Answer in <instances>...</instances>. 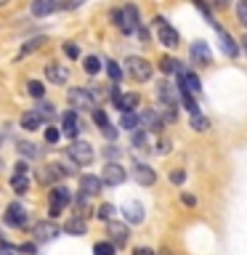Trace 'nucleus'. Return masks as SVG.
<instances>
[{
    "label": "nucleus",
    "mask_w": 247,
    "mask_h": 255,
    "mask_svg": "<svg viewBox=\"0 0 247 255\" xmlns=\"http://www.w3.org/2000/svg\"><path fill=\"white\" fill-rule=\"evenodd\" d=\"M112 21H115V27H117L120 32L133 35V32L141 27V21H138V8H135V5H125V8H120V11H112Z\"/></svg>",
    "instance_id": "f257e3e1"
},
{
    "label": "nucleus",
    "mask_w": 247,
    "mask_h": 255,
    "mask_svg": "<svg viewBox=\"0 0 247 255\" xmlns=\"http://www.w3.org/2000/svg\"><path fill=\"white\" fill-rule=\"evenodd\" d=\"M67 151H69L72 162H77L80 167H85V165L93 162V146L88 141H72V146Z\"/></svg>",
    "instance_id": "f03ea898"
},
{
    "label": "nucleus",
    "mask_w": 247,
    "mask_h": 255,
    "mask_svg": "<svg viewBox=\"0 0 247 255\" xmlns=\"http://www.w3.org/2000/svg\"><path fill=\"white\" fill-rule=\"evenodd\" d=\"M127 72H130L133 80H138V83H146V80L151 77V64L146 59H141V56H130V59L125 61Z\"/></svg>",
    "instance_id": "7ed1b4c3"
},
{
    "label": "nucleus",
    "mask_w": 247,
    "mask_h": 255,
    "mask_svg": "<svg viewBox=\"0 0 247 255\" xmlns=\"http://www.w3.org/2000/svg\"><path fill=\"white\" fill-rule=\"evenodd\" d=\"M154 27H157V40H159L165 48H175V45H178V32H175L170 24H167V19L157 16V19H154Z\"/></svg>",
    "instance_id": "20e7f679"
},
{
    "label": "nucleus",
    "mask_w": 247,
    "mask_h": 255,
    "mask_svg": "<svg viewBox=\"0 0 247 255\" xmlns=\"http://www.w3.org/2000/svg\"><path fill=\"white\" fill-rule=\"evenodd\" d=\"M107 234H109V242L115 245V247H125L127 245V237H130V231H127L125 223H120V221H107Z\"/></svg>",
    "instance_id": "39448f33"
},
{
    "label": "nucleus",
    "mask_w": 247,
    "mask_h": 255,
    "mask_svg": "<svg viewBox=\"0 0 247 255\" xmlns=\"http://www.w3.org/2000/svg\"><path fill=\"white\" fill-rule=\"evenodd\" d=\"M127 173L123 170V165L117 162H107L104 165V173H101V183H107V186H120V183H125Z\"/></svg>",
    "instance_id": "423d86ee"
},
{
    "label": "nucleus",
    "mask_w": 247,
    "mask_h": 255,
    "mask_svg": "<svg viewBox=\"0 0 247 255\" xmlns=\"http://www.w3.org/2000/svg\"><path fill=\"white\" fill-rule=\"evenodd\" d=\"M69 104L77 109H96V99L91 91H85V88H72L69 91Z\"/></svg>",
    "instance_id": "0eeeda50"
},
{
    "label": "nucleus",
    "mask_w": 247,
    "mask_h": 255,
    "mask_svg": "<svg viewBox=\"0 0 247 255\" xmlns=\"http://www.w3.org/2000/svg\"><path fill=\"white\" fill-rule=\"evenodd\" d=\"M72 202V194H69V189H64V186H56L51 191V215L56 218V215H61L64 213V207H67Z\"/></svg>",
    "instance_id": "6e6552de"
},
{
    "label": "nucleus",
    "mask_w": 247,
    "mask_h": 255,
    "mask_svg": "<svg viewBox=\"0 0 247 255\" xmlns=\"http://www.w3.org/2000/svg\"><path fill=\"white\" fill-rule=\"evenodd\" d=\"M59 226H56L53 221H40V223H35V229H32V234H35V239L37 242H51V239H56L59 237Z\"/></svg>",
    "instance_id": "1a4fd4ad"
},
{
    "label": "nucleus",
    "mask_w": 247,
    "mask_h": 255,
    "mask_svg": "<svg viewBox=\"0 0 247 255\" xmlns=\"http://www.w3.org/2000/svg\"><path fill=\"white\" fill-rule=\"evenodd\" d=\"M157 96H159V101H162L165 109H175V107H178V101H181L178 99V91H175L170 83H165V80L157 85Z\"/></svg>",
    "instance_id": "9d476101"
},
{
    "label": "nucleus",
    "mask_w": 247,
    "mask_h": 255,
    "mask_svg": "<svg viewBox=\"0 0 247 255\" xmlns=\"http://www.w3.org/2000/svg\"><path fill=\"white\" fill-rule=\"evenodd\" d=\"M27 210L19 205V202H13V205H8V213H5V223H11V226L16 229H24L27 226Z\"/></svg>",
    "instance_id": "9b49d317"
},
{
    "label": "nucleus",
    "mask_w": 247,
    "mask_h": 255,
    "mask_svg": "<svg viewBox=\"0 0 247 255\" xmlns=\"http://www.w3.org/2000/svg\"><path fill=\"white\" fill-rule=\"evenodd\" d=\"M138 120H141V128H146V130H162L165 128V123H162V117L157 115L154 109H143L141 115H138Z\"/></svg>",
    "instance_id": "f8f14e48"
},
{
    "label": "nucleus",
    "mask_w": 247,
    "mask_h": 255,
    "mask_svg": "<svg viewBox=\"0 0 247 255\" xmlns=\"http://www.w3.org/2000/svg\"><path fill=\"white\" fill-rule=\"evenodd\" d=\"M67 173L69 170H64L61 165H48L45 170H40L37 173V178H40V183H53V181H61V178H67Z\"/></svg>",
    "instance_id": "ddd939ff"
},
{
    "label": "nucleus",
    "mask_w": 247,
    "mask_h": 255,
    "mask_svg": "<svg viewBox=\"0 0 247 255\" xmlns=\"http://www.w3.org/2000/svg\"><path fill=\"white\" fill-rule=\"evenodd\" d=\"M45 77L51 80V83H56V85H64L69 80V69L64 67V64H48V67H45Z\"/></svg>",
    "instance_id": "4468645a"
},
{
    "label": "nucleus",
    "mask_w": 247,
    "mask_h": 255,
    "mask_svg": "<svg viewBox=\"0 0 247 255\" xmlns=\"http://www.w3.org/2000/svg\"><path fill=\"white\" fill-rule=\"evenodd\" d=\"M191 59H194L199 67H207V64H213V53L205 43H194L191 45Z\"/></svg>",
    "instance_id": "2eb2a0df"
},
{
    "label": "nucleus",
    "mask_w": 247,
    "mask_h": 255,
    "mask_svg": "<svg viewBox=\"0 0 247 255\" xmlns=\"http://www.w3.org/2000/svg\"><path fill=\"white\" fill-rule=\"evenodd\" d=\"M218 37H221V51L229 56V59H237L239 56V45L234 43V37L229 35V32H223V29H218Z\"/></svg>",
    "instance_id": "dca6fc26"
},
{
    "label": "nucleus",
    "mask_w": 247,
    "mask_h": 255,
    "mask_svg": "<svg viewBox=\"0 0 247 255\" xmlns=\"http://www.w3.org/2000/svg\"><path fill=\"white\" fill-rule=\"evenodd\" d=\"M101 186H104V183H101V178H96V175H83V178H80V191L88 194V197L99 194Z\"/></svg>",
    "instance_id": "f3484780"
},
{
    "label": "nucleus",
    "mask_w": 247,
    "mask_h": 255,
    "mask_svg": "<svg viewBox=\"0 0 247 255\" xmlns=\"http://www.w3.org/2000/svg\"><path fill=\"white\" fill-rule=\"evenodd\" d=\"M61 130L69 135V138H77L80 133V123H77V115L75 112H67V115L61 117Z\"/></svg>",
    "instance_id": "a211bd4d"
},
{
    "label": "nucleus",
    "mask_w": 247,
    "mask_h": 255,
    "mask_svg": "<svg viewBox=\"0 0 247 255\" xmlns=\"http://www.w3.org/2000/svg\"><path fill=\"white\" fill-rule=\"evenodd\" d=\"M135 181H138L141 186H154V181H157V173L151 170L149 165H135Z\"/></svg>",
    "instance_id": "6ab92c4d"
},
{
    "label": "nucleus",
    "mask_w": 247,
    "mask_h": 255,
    "mask_svg": "<svg viewBox=\"0 0 247 255\" xmlns=\"http://www.w3.org/2000/svg\"><path fill=\"white\" fill-rule=\"evenodd\" d=\"M123 213H125V221L127 223H141L143 221V205L141 202H127L123 207Z\"/></svg>",
    "instance_id": "aec40b11"
},
{
    "label": "nucleus",
    "mask_w": 247,
    "mask_h": 255,
    "mask_svg": "<svg viewBox=\"0 0 247 255\" xmlns=\"http://www.w3.org/2000/svg\"><path fill=\"white\" fill-rule=\"evenodd\" d=\"M64 231H67V234H72V237H83L85 231H88V223H85L83 215H75V218H69V221H67Z\"/></svg>",
    "instance_id": "412c9836"
},
{
    "label": "nucleus",
    "mask_w": 247,
    "mask_h": 255,
    "mask_svg": "<svg viewBox=\"0 0 247 255\" xmlns=\"http://www.w3.org/2000/svg\"><path fill=\"white\" fill-rule=\"evenodd\" d=\"M56 11V0H32V16L43 19V16Z\"/></svg>",
    "instance_id": "4be33fe9"
},
{
    "label": "nucleus",
    "mask_w": 247,
    "mask_h": 255,
    "mask_svg": "<svg viewBox=\"0 0 247 255\" xmlns=\"http://www.w3.org/2000/svg\"><path fill=\"white\" fill-rule=\"evenodd\" d=\"M21 128L24 130H40V128H43V115H40V112H24Z\"/></svg>",
    "instance_id": "5701e85b"
},
{
    "label": "nucleus",
    "mask_w": 247,
    "mask_h": 255,
    "mask_svg": "<svg viewBox=\"0 0 247 255\" xmlns=\"http://www.w3.org/2000/svg\"><path fill=\"white\" fill-rule=\"evenodd\" d=\"M178 99H181V104H183V109H186L189 115H194V112H199V107H197V101H194V93H191L189 88H183V85H178Z\"/></svg>",
    "instance_id": "b1692460"
},
{
    "label": "nucleus",
    "mask_w": 247,
    "mask_h": 255,
    "mask_svg": "<svg viewBox=\"0 0 247 255\" xmlns=\"http://www.w3.org/2000/svg\"><path fill=\"white\" fill-rule=\"evenodd\" d=\"M138 104H141V96H138V93H123V96H120L117 109H120V112H133Z\"/></svg>",
    "instance_id": "393cba45"
},
{
    "label": "nucleus",
    "mask_w": 247,
    "mask_h": 255,
    "mask_svg": "<svg viewBox=\"0 0 247 255\" xmlns=\"http://www.w3.org/2000/svg\"><path fill=\"white\" fill-rule=\"evenodd\" d=\"M11 189L16 194H24V191H29V175L27 173H16L11 178Z\"/></svg>",
    "instance_id": "a878e982"
},
{
    "label": "nucleus",
    "mask_w": 247,
    "mask_h": 255,
    "mask_svg": "<svg viewBox=\"0 0 247 255\" xmlns=\"http://www.w3.org/2000/svg\"><path fill=\"white\" fill-rule=\"evenodd\" d=\"M120 128H125V130H135V128H141L138 115H133V112H123V117H120Z\"/></svg>",
    "instance_id": "bb28decb"
},
{
    "label": "nucleus",
    "mask_w": 247,
    "mask_h": 255,
    "mask_svg": "<svg viewBox=\"0 0 247 255\" xmlns=\"http://www.w3.org/2000/svg\"><path fill=\"white\" fill-rule=\"evenodd\" d=\"M191 128H194L197 133H205L207 128H210V120L205 115H199V112H194V115H191Z\"/></svg>",
    "instance_id": "cd10ccee"
},
{
    "label": "nucleus",
    "mask_w": 247,
    "mask_h": 255,
    "mask_svg": "<svg viewBox=\"0 0 247 255\" xmlns=\"http://www.w3.org/2000/svg\"><path fill=\"white\" fill-rule=\"evenodd\" d=\"M191 3H194V5L199 8V11H202V16H205V21L210 24V27H215V29H221V27H218V21L213 19V13H210V8H207V3H205V0H191Z\"/></svg>",
    "instance_id": "c85d7f7f"
},
{
    "label": "nucleus",
    "mask_w": 247,
    "mask_h": 255,
    "mask_svg": "<svg viewBox=\"0 0 247 255\" xmlns=\"http://www.w3.org/2000/svg\"><path fill=\"white\" fill-rule=\"evenodd\" d=\"M133 146L149 151V149H146V146H149V135H146V130H138V128H135V130H133Z\"/></svg>",
    "instance_id": "c756f323"
},
{
    "label": "nucleus",
    "mask_w": 247,
    "mask_h": 255,
    "mask_svg": "<svg viewBox=\"0 0 247 255\" xmlns=\"http://www.w3.org/2000/svg\"><path fill=\"white\" fill-rule=\"evenodd\" d=\"M107 75H109L112 83H120V80H123V69H120L117 61H107Z\"/></svg>",
    "instance_id": "7c9ffc66"
},
{
    "label": "nucleus",
    "mask_w": 247,
    "mask_h": 255,
    "mask_svg": "<svg viewBox=\"0 0 247 255\" xmlns=\"http://www.w3.org/2000/svg\"><path fill=\"white\" fill-rule=\"evenodd\" d=\"M117 247L112 245V242H96L93 245V255H115Z\"/></svg>",
    "instance_id": "2f4dec72"
},
{
    "label": "nucleus",
    "mask_w": 247,
    "mask_h": 255,
    "mask_svg": "<svg viewBox=\"0 0 247 255\" xmlns=\"http://www.w3.org/2000/svg\"><path fill=\"white\" fill-rule=\"evenodd\" d=\"M178 67H181V64L175 61V59H170V56H165V59H159V69H162L165 75H170V72H178Z\"/></svg>",
    "instance_id": "473e14b6"
},
{
    "label": "nucleus",
    "mask_w": 247,
    "mask_h": 255,
    "mask_svg": "<svg viewBox=\"0 0 247 255\" xmlns=\"http://www.w3.org/2000/svg\"><path fill=\"white\" fill-rule=\"evenodd\" d=\"M83 69L88 72V75H96V72L101 69V61L96 59V56H88V59H85V64H83Z\"/></svg>",
    "instance_id": "72a5a7b5"
},
{
    "label": "nucleus",
    "mask_w": 247,
    "mask_h": 255,
    "mask_svg": "<svg viewBox=\"0 0 247 255\" xmlns=\"http://www.w3.org/2000/svg\"><path fill=\"white\" fill-rule=\"evenodd\" d=\"M27 88H29V93L35 96V99H43V96H45V85H43V83H37V80H29Z\"/></svg>",
    "instance_id": "f704fd0d"
},
{
    "label": "nucleus",
    "mask_w": 247,
    "mask_h": 255,
    "mask_svg": "<svg viewBox=\"0 0 247 255\" xmlns=\"http://www.w3.org/2000/svg\"><path fill=\"white\" fill-rule=\"evenodd\" d=\"M19 151H21L24 157H40L37 146H35V143H29V141H21V143H19Z\"/></svg>",
    "instance_id": "c9c22d12"
},
{
    "label": "nucleus",
    "mask_w": 247,
    "mask_h": 255,
    "mask_svg": "<svg viewBox=\"0 0 247 255\" xmlns=\"http://www.w3.org/2000/svg\"><path fill=\"white\" fill-rule=\"evenodd\" d=\"M115 213H117V210H115V205H109V202H107V205H101V207H99V213H96V215H99L101 221H109Z\"/></svg>",
    "instance_id": "e433bc0d"
},
{
    "label": "nucleus",
    "mask_w": 247,
    "mask_h": 255,
    "mask_svg": "<svg viewBox=\"0 0 247 255\" xmlns=\"http://www.w3.org/2000/svg\"><path fill=\"white\" fill-rule=\"evenodd\" d=\"M237 19L245 24V29H247V0H239L237 3Z\"/></svg>",
    "instance_id": "4c0bfd02"
},
{
    "label": "nucleus",
    "mask_w": 247,
    "mask_h": 255,
    "mask_svg": "<svg viewBox=\"0 0 247 255\" xmlns=\"http://www.w3.org/2000/svg\"><path fill=\"white\" fill-rule=\"evenodd\" d=\"M101 133H104V138H107V141H115V138H117V128L112 125V123L101 125Z\"/></svg>",
    "instance_id": "58836bf2"
},
{
    "label": "nucleus",
    "mask_w": 247,
    "mask_h": 255,
    "mask_svg": "<svg viewBox=\"0 0 247 255\" xmlns=\"http://www.w3.org/2000/svg\"><path fill=\"white\" fill-rule=\"evenodd\" d=\"M93 123L99 125V128H101V125H107V123H109L107 112H104V109H93Z\"/></svg>",
    "instance_id": "ea45409f"
},
{
    "label": "nucleus",
    "mask_w": 247,
    "mask_h": 255,
    "mask_svg": "<svg viewBox=\"0 0 247 255\" xmlns=\"http://www.w3.org/2000/svg\"><path fill=\"white\" fill-rule=\"evenodd\" d=\"M59 138H61V130H59V128H45V141H48V143H56Z\"/></svg>",
    "instance_id": "a19ab883"
},
{
    "label": "nucleus",
    "mask_w": 247,
    "mask_h": 255,
    "mask_svg": "<svg viewBox=\"0 0 247 255\" xmlns=\"http://www.w3.org/2000/svg\"><path fill=\"white\" fill-rule=\"evenodd\" d=\"M120 154H123V151H120V149L115 146V143H112V146H107V149H104V157H107V159H112V162H115V159H117Z\"/></svg>",
    "instance_id": "79ce46f5"
},
{
    "label": "nucleus",
    "mask_w": 247,
    "mask_h": 255,
    "mask_svg": "<svg viewBox=\"0 0 247 255\" xmlns=\"http://www.w3.org/2000/svg\"><path fill=\"white\" fill-rule=\"evenodd\" d=\"M64 53H67L69 59H77V56H80V48H77L75 43H64Z\"/></svg>",
    "instance_id": "37998d69"
},
{
    "label": "nucleus",
    "mask_w": 247,
    "mask_h": 255,
    "mask_svg": "<svg viewBox=\"0 0 247 255\" xmlns=\"http://www.w3.org/2000/svg\"><path fill=\"white\" fill-rule=\"evenodd\" d=\"M183 181H186V173H183V170H173V173H170V183H175V186H181Z\"/></svg>",
    "instance_id": "c03bdc74"
},
{
    "label": "nucleus",
    "mask_w": 247,
    "mask_h": 255,
    "mask_svg": "<svg viewBox=\"0 0 247 255\" xmlns=\"http://www.w3.org/2000/svg\"><path fill=\"white\" fill-rule=\"evenodd\" d=\"M45 43V40L43 37H37V40H32V43L29 45H24V51H21V56H27V53H32V51H35V48H40V45H43Z\"/></svg>",
    "instance_id": "a18cd8bd"
},
{
    "label": "nucleus",
    "mask_w": 247,
    "mask_h": 255,
    "mask_svg": "<svg viewBox=\"0 0 247 255\" xmlns=\"http://www.w3.org/2000/svg\"><path fill=\"white\" fill-rule=\"evenodd\" d=\"M167 151H170V141L162 138V141L157 143V154H167Z\"/></svg>",
    "instance_id": "49530a36"
},
{
    "label": "nucleus",
    "mask_w": 247,
    "mask_h": 255,
    "mask_svg": "<svg viewBox=\"0 0 247 255\" xmlns=\"http://www.w3.org/2000/svg\"><path fill=\"white\" fill-rule=\"evenodd\" d=\"M210 5H213V8H218V11H223V8H229V5H231V0H210Z\"/></svg>",
    "instance_id": "de8ad7c7"
},
{
    "label": "nucleus",
    "mask_w": 247,
    "mask_h": 255,
    "mask_svg": "<svg viewBox=\"0 0 247 255\" xmlns=\"http://www.w3.org/2000/svg\"><path fill=\"white\" fill-rule=\"evenodd\" d=\"M40 115H43V117H53V104H43V109H40Z\"/></svg>",
    "instance_id": "09e8293b"
},
{
    "label": "nucleus",
    "mask_w": 247,
    "mask_h": 255,
    "mask_svg": "<svg viewBox=\"0 0 247 255\" xmlns=\"http://www.w3.org/2000/svg\"><path fill=\"white\" fill-rule=\"evenodd\" d=\"M181 202H183V205H189V207H194V205H197V199L191 197V194H181Z\"/></svg>",
    "instance_id": "8fccbe9b"
},
{
    "label": "nucleus",
    "mask_w": 247,
    "mask_h": 255,
    "mask_svg": "<svg viewBox=\"0 0 247 255\" xmlns=\"http://www.w3.org/2000/svg\"><path fill=\"white\" fill-rule=\"evenodd\" d=\"M133 255H157L154 250H149V247H135V253Z\"/></svg>",
    "instance_id": "3c124183"
},
{
    "label": "nucleus",
    "mask_w": 247,
    "mask_h": 255,
    "mask_svg": "<svg viewBox=\"0 0 247 255\" xmlns=\"http://www.w3.org/2000/svg\"><path fill=\"white\" fill-rule=\"evenodd\" d=\"M19 250H21V253H27V255H35V245H21Z\"/></svg>",
    "instance_id": "603ef678"
},
{
    "label": "nucleus",
    "mask_w": 247,
    "mask_h": 255,
    "mask_svg": "<svg viewBox=\"0 0 247 255\" xmlns=\"http://www.w3.org/2000/svg\"><path fill=\"white\" fill-rule=\"evenodd\" d=\"M27 170H29L27 162H19V165H16V173H27Z\"/></svg>",
    "instance_id": "864d4df0"
},
{
    "label": "nucleus",
    "mask_w": 247,
    "mask_h": 255,
    "mask_svg": "<svg viewBox=\"0 0 247 255\" xmlns=\"http://www.w3.org/2000/svg\"><path fill=\"white\" fill-rule=\"evenodd\" d=\"M157 255H175V253H173V250H170V247H162V250H159V253H157Z\"/></svg>",
    "instance_id": "5fc2aeb1"
},
{
    "label": "nucleus",
    "mask_w": 247,
    "mask_h": 255,
    "mask_svg": "<svg viewBox=\"0 0 247 255\" xmlns=\"http://www.w3.org/2000/svg\"><path fill=\"white\" fill-rule=\"evenodd\" d=\"M242 48H245V53H247V32H245V37H242Z\"/></svg>",
    "instance_id": "6e6d98bb"
},
{
    "label": "nucleus",
    "mask_w": 247,
    "mask_h": 255,
    "mask_svg": "<svg viewBox=\"0 0 247 255\" xmlns=\"http://www.w3.org/2000/svg\"><path fill=\"white\" fill-rule=\"evenodd\" d=\"M0 146H3V133H0Z\"/></svg>",
    "instance_id": "4d7b16f0"
},
{
    "label": "nucleus",
    "mask_w": 247,
    "mask_h": 255,
    "mask_svg": "<svg viewBox=\"0 0 247 255\" xmlns=\"http://www.w3.org/2000/svg\"><path fill=\"white\" fill-rule=\"evenodd\" d=\"M0 170H3V159H0Z\"/></svg>",
    "instance_id": "13d9d810"
},
{
    "label": "nucleus",
    "mask_w": 247,
    "mask_h": 255,
    "mask_svg": "<svg viewBox=\"0 0 247 255\" xmlns=\"http://www.w3.org/2000/svg\"><path fill=\"white\" fill-rule=\"evenodd\" d=\"M0 255H11V253H0Z\"/></svg>",
    "instance_id": "bf43d9fd"
},
{
    "label": "nucleus",
    "mask_w": 247,
    "mask_h": 255,
    "mask_svg": "<svg viewBox=\"0 0 247 255\" xmlns=\"http://www.w3.org/2000/svg\"><path fill=\"white\" fill-rule=\"evenodd\" d=\"M0 3H8V0H0Z\"/></svg>",
    "instance_id": "052dcab7"
}]
</instances>
